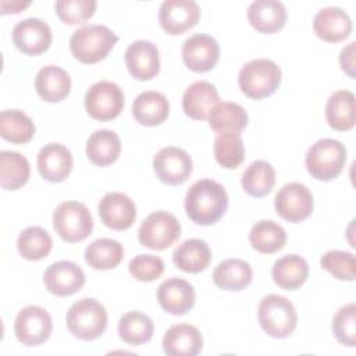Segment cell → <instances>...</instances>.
<instances>
[{"label":"cell","mask_w":356,"mask_h":356,"mask_svg":"<svg viewBox=\"0 0 356 356\" xmlns=\"http://www.w3.org/2000/svg\"><path fill=\"white\" fill-rule=\"evenodd\" d=\"M225 188L213 179H200L191 185L185 196V211L199 225L216 224L227 211Z\"/></svg>","instance_id":"cell-1"},{"label":"cell","mask_w":356,"mask_h":356,"mask_svg":"<svg viewBox=\"0 0 356 356\" xmlns=\"http://www.w3.org/2000/svg\"><path fill=\"white\" fill-rule=\"evenodd\" d=\"M118 36L106 25H85L76 29L70 39V50L72 56L83 64H96L104 60Z\"/></svg>","instance_id":"cell-2"},{"label":"cell","mask_w":356,"mask_h":356,"mask_svg":"<svg viewBox=\"0 0 356 356\" xmlns=\"http://www.w3.org/2000/svg\"><path fill=\"white\" fill-rule=\"evenodd\" d=\"M68 331L81 341H93L103 335L107 327L104 306L93 299L83 298L75 302L65 316Z\"/></svg>","instance_id":"cell-3"},{"label":"cell","mask_w":356,"mask_h":356,"mask_svg":"<svg viewBox=\"0 0 356 356\" xmlns=\"http://www.w3.org/2000/svg\"><path fill=\"white\" fill-rule=\"evenodd\" d=\"M257 320L267 335L273 338H286L292 335L296 328L298 314L289 299L271 293L260 300Z\"/></svg>","instance_id":"cell-4"},{"label":"cell","mask_w":356,"mask_h":356,"mask_svg":"<svg viewBox=\"0 0 356 356\" xmlns=\"http://www.w3.org/2000/svg\"><path fill=\"white\" fill-rule=\"evenodd\" d=\"M346 163L345 146L331 138H324L312 145L306 153L307 172L318 181H332L343 170Z\"/></svg>","instance_id":"cell-5"},{"label":"cell","mask_w":356,"mask_h":356,"mask_svg":"<svg viewBox=\"0 0 356 356\" xmlns=\"http://www.w3.org/2000/svg\"><path fill=\"white\" fill-rule=\"evenodd\" d=\"M241 90L253 100L271 96L281 83V68L268 58L246 63L238 75Z\"/></svg>","instance_id":"cell-6"},{"label":"cell","mask_w":356,"mask_h":356,"mask_svg":"<svg viewBox=\"0 0 356 356\" xmlns=\"http://www.w3.org/2000/svg\"><path fill=\"white\" fill-rule=\"evenodd\" d=\"M53 227L56 234L68 243L86 239L93 231V218L83 203L67 200L57 206L53 213Z\"/></svg>","instance_id":"cell-7"},{"label":"cell","mask_w":356,"mask_h":356,"mask_svg":"<svg viewBox=\"0 0 356 356\" xmlns=\"http://www.w3.org/2000/svg\"><path fill=\"white\" fill-rule=\"evenodd\" d=\"M181 236V224L167 211L149 214L138 229L139 243L152 250H164L174 245Z\"/></svg>","instance_id":"cell-8"},{"label":"cell","mask_w":356,"mask_h":356,"mask_svg":"<svg viewBox=\"0 0 356 356\" xmlns=\"http://www.w3.org/2000/svg\"><path fill=\"white\" fill-rule=\"evenodd\" d=\"M122 89L110 81L93 83L85 93L86 113L97 121H111L117 118L124 108Z\"/></svg>","instance_id":"cell-9"},{"label":"cell","mask_w":356,"mask_h":356,"mask_svg":"<svg viewBox=\"0 0 356 356\" xmlns=\"http://www.w3.org/2000/svg\"><path fill=\"white\" fill-rule=\"evenodd\" d=\"M51 317L40 306H25L15 317L14 332L17 339L26 346H38L50 338Z\"/></svg>","instance_id":"cell-10"},{"label":"cell","mask_w":356,"mask_h":356,"mask_svg":"<svg viewBox=\"0 0 356 356\" xmlns=\"http://www.w3.org/2000/svg\"><path fill=\"white\" fill-rule=\"evenodd\" d=\"M274 206L281 218L289 222H300L310 217L314 200L307 186L299 182H291L277 192Z\"/></svg>","instance_id":"cell-11"},{"label":"cell","mask_w":356,"mask_h":356,"mask_svg":"<svg viewBox=\"0 0 356 356\" xmlns=\"http://www.w3.org/2000/svg\"><path fill=\"white\" fill-rule=\"evenodd\" d=\"M153 170L157 178L167 185H181L192 174L193 163L188 152L181 147L167 146L153 157Z\"/></svg>","instance_id":"cell-12"},{"label":"cell","mask_w":356,"mask_h":356,"mask_svg":"<svg viewBox=\"0 0 356 356\" xmlns=\"http://www.w3.org/2000/svg\"><path fill=\"white\" fill-rule=\"evenodd\" d=\"M13 42L18 50L28 56H39L51 44V29L39 18H26L18 21L11 32Z\"/></svg>","instance_id":"cell-13"},{"label":"cell","mask_w":356,"mask_h":356,"mask_svg":"<svg viewBox=\"0 0 356 356\" xmlns=\"http://www.w3.org/2000/svg\"><path fill=\"white\" fill-rule=\"evenodd\" d=\"M200 18V8L193 0H165L159 10V22L168 35H182Z\"/></svg>","instance_id":"cell-14"},{"label":"cell","mask_w":356,"mask_h":356,"mask_svg":"<svg viewBox=\"0 0 356 356\" xmlns=\"http://www.w3.org/2000/svg\"><path fill=\"white\" fill-rule=\"evenodd\" d=\"M218 58L220 46L206 33H195L184 42L182 60L191 71L207 72L216 67Z\"/></svg>","instance_id":"cell-15"},{"label":"cell","mask_w":356,"mask_h":356,"mask_svg":"<svg viewBox=\"0 0 356 356\" xmlns=\"http://www.w3.org/2000/svg\"><path fill=\"white\" fill-rule=\"evenodd\" d=\"M99 216L102 222L114 231H125L136 220V206L125 193L108 192L99 203Z\"/></svg>","instance_id":"cell-16"},{"label":"cell","mask_w":356,"mask_h":356,"mask_svg":"<svg viewBox=\"0 0 356 356\" xmlns=\"http://www.w3.org/2000/svg\"><path fill=\"white\" fill-rule=\"evenodd\" d=\"M43 282L50 293L56 296H70L83 286L85 273L78 264L68 260H60L46 268Z\"/></svg>","instance_id":"cell-17"},{"label":"cell","mask_w":356,"mask_h":356,"mask_svg":"<svg viewBox=\"0 0 356 356\" xmlns=\"http://www.w3.org/2000/svg\"><path fill=\"white\" fill-rule=\"evenodd\" d=\"M124 60L129 74L138 81H149L160 71L159 49L149 40L132 42L124 54Z\"/></svg>","instance_id":"cell-18"},{"label":"cell","mask_w":356,"mask_h":356,"mask_svg":"<svg viewBox=\"0 0 356 356\" xmlns=\"http://www.w3.org/2000/svg\"><path fill=\"white\" fill-rule=\"evenodd\" d=\"M196 292L188 281L182 278H168L157 289V300L163 310L172 316L186 314L195 305Z\"/></svg>","instance_id":"cell-19"},{"label":"cell","mask_w":356,"mask_h":356,"mask_svg":"<svg viewBox=\"0 0 356 356\" xmlns=\"http://www.w3.org/2000/svg\"><path fill=\"white\" fill-rule=\"evenodd\" d=\"M352 19L339 7L321 8L313 19L314 33L328 43H338L352 33Z\"/></svg>","instance_id":"cell-20"},{"label":"cell","mask_w":356,"mask_h":356,"mask_svg":"<svg viewBox=\"0 0 356 356\" xmlns=\"http://www.w3.org/2000/svg\"><path fill=\"white\" fill-rule=\"evenodd\" d=\"M72 154L61 143L44 145L38 154V170L49 182H63L72 170Z\"/></svg>","instance_id":"cell-21"},{"label":"cell","mask_w":356,"mask_h":356,"mask_svg":"<svg viewBox=\"0 0 356 356\" xmlns=\"http://www.w3.org/2000/svg\"><path fill=\"white\" fill-rule=\"evenodd\" d=\"M202 348L203 337L191 324L171 325L163 337V350L170 356H196Z\"/></svg>","instance_id":"cell-22"},{"label":"cell","mask_w":356,"mask_h":356,"mask_svg":"<svg viewBox=\"0 0 356 356\" xmlns=\"http://www.w3.org/2000/svg\"><path fill=\"white\" fill-rule=\"evenodd\" d=\"M216 86L207 81H195L186 88L182 96V108L192 120H206L210 111L218 103Z\"/></svg>","instance_id":"cell-23"},{"label":"cell","mask_w":356,"mask_h":356,"mask_svg":"<svg viewBox=\"0 0 356 356\" xmlns=\"http://www.w3.org/2000/svg\"><path fill=\"white\" fill-rule=\"evenodd\" d=\"M248 19L257 32L274 33L284 28L286 10L281 1L256 0L248 7Z\"/></svg>","instance_id":"cell-24"},{"label":"cell","mask_w":356,"mask_h":356,"mask_svg":"<svg viewBox=\"0 0 356 356\" xmlns=\"http://www.w3.org/2000/svg\"><path fill=\"white\" fill-rule=\"evenodd\" d=\"M35 89L44 102L57 103L70 95L71 78L63 68L57 65H46L36 74Z\"/></svg>","instance_id":"cell-25"},{"label":"cell","mask_w":356,"mask_h":356,"mask_svg":"<svg viewBox=\"0 0 356 356\" xmlns=\"http://www.w3.org/2000/svg\"><path fill=\"white\" fill-rule=\"evenodd\" d=\"M170 114V104L167 97L156 90L142 92L136 96L132 104L134 118L146 127L160 125Z\"/></svg>","instance_id":"cell-26"},{"label":"cell","mask_w":356,"mask_h":356,"mask_svg":"<svg viewBox=\"0 0 356 356\" xmlns=\"http://www.w3.org/2000/svg\"><path fill=\"white\" fill-rule=\"evenodd\" d=\"M325 120L335 131H349L356 122L355 95L342 89L334 92L325 104Z\"/></svg>","instance_id":"cell-27"},{"label":"cell","mask_w":356,"mask_h":356,"mask_svg":"<svg viewBox=\"0 0 356 356\" xmlns=\"http://www.w3.org/2000/svg\"><path fill=\"white\" fill-rule=\"evenodd\" d=\"M120 153L121 140L114 131L97 129L86 142V156L95 165H111L118 160Z\"/></svg>","instance_id":"cell-28"},{"label":"cell","mask_w":356,"mask_h":356,"mask_svg":"<svg viewBox=\"0 0 356 356\" xmlns=\"http://www.w3.org/2000/svg\"><path fill=\"white\" fill-rule=\"evenodd\" d=\"M271 277L280 288L295 291L300 288L309 277L307 261L298 254L282 256L274 263Z\"/></svg>","instance_id":"cell-29"},{"label":"cell","mask_w":356,"mask_h":356,"mask_svg":"<svg viewBox=\"0 0 356 356\" xmlns=\"http://www.w3.org/2000/svg\"><path fill=\"white\" fill-rule=\"evenodd\" d=\"M174 264L185 273H200L211 263V250L202 239H186L172 253Z\"/></svg>","instance_id":"cell-30"},{"label":"cell","mask_w":356,"mask_h":356,"mask_svg":"<svg viewBox=\"0 0 356 356\" xmlns=\"http://www.w3.org/2000/svg\"><path fill=\"white\" fill-rule=\"evenodd\" d=\"M252 277L250 264L241 259H227L218 263L213 271L216 286L224 291H242L252 282Z\"/></svg>","instance_id":"cell-31"},{"label":"cell","mask_w":356,"mask_h":356,"mask_svg":"<svg viewBox=\"0 0 356 356\" xmlns=\"http://www.w3.org/2000/svg\"><path fill=\"white\" fill-rule=\"evenodd\" d=\"M29 174L31 167L25 156L11 150L0 153V185L3 189H19L28 182Z\"/></svg>","instance_id":"cell-32"},{"label":"cell","mask_w":356,"mask_h":356,"mask_svg":"<svg viewBox=\"0 0 356 356\" xmlns=\"http://www.w3.org/2000/svg\"><path fill=\"white\" fill-rule=\"evenodd\" d=\"M248 120L249 117L245 108L232 102L217 103L209 114V125L217 134H239L248 125Z\"/></svg>","instance_id":"cell-33"},{"label":"cell","mask_w":356,"mask_h":356,"mask_svg":"<svg viewBox=\"0 0 356 356\" xmlns=\"http://www.w3.org/2000/svg\"><path fill=\"white\" fill-rule=\"evenodd\" d=\"M249 242L257 252L271 254L285 246L286 232L273 220H260L252 227L249 232Z\"/></svg>","instance_id":"cell-34"},{"label":"cell","mask_w":356,"mask_h":356,"mask_svg":"<svg viewBox=\"0 0 356 356\" xmlns=\"http://www.w3.org/2000/svg\"><path fill=\"white\" fill-rule=\"evenodd\" d=\"M124 257V248L120 242L108 238H100L88 245L85 261L95 270L115 268Z\"/></svg>","instance_id":"cell-35"},{"label":"cell","mask_w":356,"mask_h":356,"mask_svg":"<svg viewBox=\"0 0 356 356\" xmlns=\"http://www.w3.org/2000/svg\"><path fill=\"white\" fill-rule=\"evenodd\" d=\"M154 325L152 318L142 312H128L118 321V335L129 345L139 346L153 337Z\"/></svg>","instance_id":"cell-36"},{"label":"cell","mask_w":356,"mask_h":356,"mask_svg":"<svg viewBox=\"0 0 356 356\" xmlns=\"http://www.w3.org/2000/svg\"><path fill=\"white\" fill-rule=\"evenodd\" d=\"M0 135L11 143H26L35 135V124L21 110H3L0 113Z\"/></svg>","instance_id":"cell-37"},{"label":"cell","mask_w":356,"mask_h":356,"mask_svg":"<svg viewBox=\"0 0 356 356\" xmlns=\"http://www.w3.org/2000/svg\"><path fill=\"white\" fill-rule=\"evenodd\" d=\"M275 184V171L264 160L253 161L242 174V188L253 197H263L271 192Z\"/></svg>","instance_id":"cell-38"},{"label":"cell","mask_w":356,"mask_h":356,"mask_svg":"<svg viewBox=\"0 0 356 356\" xmlns=\"http://www.w3.org/2000/svg\"><path fill=\"white\" fill-rule=\"evenodd\" d=\"M53 241L46 229L42 227H28L19 232L17 239L18 253L31 261H38L50 253Z\"/></svg>","instance_id":"cell-39"},{"label":"cell","mask_w":356,"mask_h":356,"mask_svg":"<svg viewBox=\"0 0 356 356\" xmlns=\"http://www.w3.org/2000/svg\"><path fill=\"white\" fill-rule=\"evenodd\" d=\"M214 157L227 170L236 168L245 160V145L239 134L222 132L214 139Z\"/></svg>","instance_id":"cell-40"},{"label":"cell","mask_w":356,"mask_h":356,"mask_svg":"<svg viewBox=\"0 0 356 356\" xmlns=\"http://www.w3.org/2000/svg\"><path fill=\"white\" fill-rule=\"evenodd\" d=\"M320 264L324 270L341 281L355 280L356 260L353 253L345 250H328L321 256Z\"/></svg>","instance_id":"cell-41"},{"label":"cell","mask_w":356,"mask_h":356,"mask_svg":"<svg viewBox=\"0 0 356 356\" xmlns=\"http://www.w3.org/2000/svg\"><path fill=\"white\" fill-rule=\"evenodd\" d=\"M97 3L95 0H58L54 4L57 17L64 24H82L93 17Z\"/></svg>","instance_id":"cell-42"},{"label":"cell","mask_w":356,"mask_h":356,"mask_svg":"<svg viewBox=\"0 0 356 356\" xmlns=\"http://www.w3.org/2000/svg\"><path fill=\"white\" fill-rule=\"evenodd\" d=\"M332 334L337 341L346 346L356 343V305L342 306L332 318Z\"/></svg>","instance_id":"cell-43"},{"label":"cell","mask_w":356,"mask_h":356,"mask_svg":"<svg viewBox=\"0 0 356 356\" xmlns=\"http://www.w3.org/2000/svg\"><path fill=\"white\" fill-rule=\"evenodd\" d=\"M128 270L135 280L150 282L161 277L164 273V261L154 254H138L129 261Z\"/></svg>","instance_id":"cell-44"},{"label":"cell","mask_w":356,"mask_h":356,"mask_svg":"<svg viewBox=\"0 0 356 356\" xmlns=\"http://www.w3.org/2000/svg\"><path fill=\"white\" fill-rule=\"evenodd\" d=\"M355 47H356V43L350 42L346 47L341 50V54H339L341 68L350 78H355Z\"/></svg>","instance_id":"cell-45"}]
</instances>
